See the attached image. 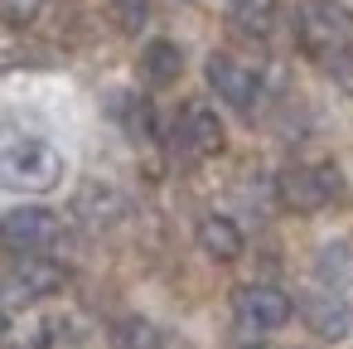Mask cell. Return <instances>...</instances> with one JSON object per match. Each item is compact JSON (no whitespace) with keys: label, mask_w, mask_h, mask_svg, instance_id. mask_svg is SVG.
I'll use <instances>...</instances> for the list:
<instances>
[{"label":"cell","mask_w":353,"mask_h":349,"mask_svg":"<svg viewBox=\"0 0 353 349\" xmlns=\"http://www.w3.org/2000/svg\"><path fill=\"white\" fill-rule=\"evenodd\" d=\"M343 194V180L334 165H290L276 175V199L290 214H314Z\"/></svg>","instance_id":"3"},{"label":"cell","mask_w":353,"mask_h":349,"mask_svg":"<svg viewBox=\"0 0 353 349\" xmlns=\"http://www.w3.org/2000/svg\"><path fill=\"white\" fill-rule=\"evenodd\" d=\"M232 310H237V325L252 330V334H266V330H281L290 315H295V301L281 291V286H266V281H252L232 296Z\"/></svg>","instance_id":"6"},{"label":"cell","mask_w":353,"mask_h":349,"mask_svg":"<svg viewBox=\"0 0 353 349\" xmlns=\"http://www.w3.org/2000/svg\"><path fill=\"white\" fill-rule=\"evenodd\" d=\"M218 6H237V0H218Z\"/></svg>","instance_id":"19"},{"label":"cell","mask_w":353,"mask_h":349,"mask_svg":"<svg viewBox=\"0 0 353 349\" xmlns=\"http://www.w3.org/2000/svg\"><path fill=\"white\" fill-rule=\"evenodd\" d=\"M208 88L228 102V107H237V112H252V102H256V73L242 64V59H232V54H213L208 59Z\"/></svg>","instance_id":"8"},{"label":"cell","mask_w":353,"mask_h":349,"mask_svg":"<svg viewBox=\"0 0 353 349\" xmlns=\"http://www.w3.org/2000/svg\"><path fill=\"white\" fill-rule=\"evenodd\" d=\"M63 185V155L49 136H6L0 141V189L49 194Z\"/></svg>","instance_id":"1"},{"label":"cell","mask_w":353,"mask_h":349,"mask_svg":"<svg viewBox=\"0 0 353 349\" xmlns=\"http://www.w3.org/2000/svg\"><path fill=\"white\" fill-rule=\"evenodd\" d=\"M63 281H68V272H63L59 262H49V257H25L6 281H0V305H6V310L34 305V301H44V296H59Z\"/></svg>","instance_id":"5"},{"label":"cell","mask_w":353,"mask_h":349,"mask_svg":"<svg viewBox=\"0 0 353 349\" xmlns=\"http://www.w3.org/2000/svg\"><path fill=\"white\" fill-rule=\"evenodd\" d=\"M300 310H305V325H310L319 339H343V334L353 330V310H348L343 291H310V296L300 301Z\"/></svg>","instance_id":"9"},{"label":"cell","mask_w":353,"mask_h":349,"mask_svg":"<svg viewBox=\"0 0 353 349\" xmlns=\"http://www.w3.org/2000/svg\"><path fill=\"white\" fill-rule=\"evenodd\" d=\"M223 122H218V112L213 107H203V102H189L184 112H179V122H174V146L184 151V155H194V160H208V155H223Z\"/></svg>","instance_id":"7"},{"label":"cell","mask_w":353,"mask_h":349,"mask_svg":"<svg viewBox=\"0 0 353 349\" xmlns=\"http://www.w3.org/2000/svg\"><path fill=\"white\" fill-rule=\"evenodd\" d=\"M179 73H184V54H179V44H170V39H150V44L141 49V78H145L150 88H170V83H179Z\"/></svg>","instance_id":"11"},{"label":"cell","mask_w":353,"mask_h":349,"mask_svg":"<svg viewBox=\"0 0 353 349\" xmlns=\"http://www.w3.org/2000/svg\"><path fill=\"white\" fill-rule=\"evenodd\" d=\"M199 247L213 257V262H237L242 257V228L228 218V214H208L199 223Z\"/></svg>","instance_id":"12"},{"label":"cell","mask_w":353,"mask_h":349,"mask_svg":"<svg viewBox=\"0 0 353 349\" xmlns=\"http://www.w3.org/2000/svg\"><path fill=\"white\" fill-rule=\"evenodd\" d=\"M300 44L319 59L353 49V10L343 0H305L300 6Z\"/></svg>","instance_id":"2"},{"label":"cell","mask_w":353,"mask_h":349,"mask_svg":"<svg viewBox=\"0 0 353 349\" xmlns=\"http://www.w3.org/2000/svg\"><path fill=\"white\" fill-rule=\"evenodd\" d=\"M112 15H117V25L126 35H136L145 25V15H150V0H112Z\"/></svg>","instance_id":"16"},{"label":"cell","mask_w":353,"mask_h":349,"mask_svg":"<svg viewBox=\"0 0 353 349\" xmlns=\"http://www.w3.org/2000/svg\"><path fill=\"white\" fill-rule=\"evenodd\" d=\"M324 73H329V83H334L339 93H353V49L329 54V59H324Z\"/></svg>","instance_id":"17"},{"label":"cell","mask_w":353,"mask_h":349,"mask_svg":"<svg viewBox=\"0 0 353 349\" xmlns=\"http://www.w3.org/2000/svg\"><path fill=\"white\" fill-rule=\"evenodd\" d=\"M276 20V0H237L232 6V25L242 35H266Z\"/></svg>","instance_id":"14"},{"label":"cell","mask_w":353,"mask_h":349,"mask_svg":"<svg viewBox=\"0 0 353 349\" xmlns=\"http://www.w3.org/2000/svg\"><path fill=\"white\" fill-rule=\"evenodd\" d=\"M112 344H117V349H160V330H155L150 320H141V315H126V320L117 325Z\"/></svg>","instance_id":"15"},{"label":"cell","mask_w":353,"mask_h":349,"mask_svg":"<svg viewBox=\"0 0 353 349\" xmlns=\"http://www.w3.org/2000/svg\"><path fill=\"white\" fill-rule=\"evenodd\" d=\"M73 214H78L83 223H92V228H107V223H117V218L126 214V194H121L117 185H107V180H88V185H78V194H73Z\"/></svg>","instance_id":"10"},{"label":"cell","mask_w":353,"mask_h":349,"mask_svg":"<svg viewBox=\"0 0 353 349\" xmlns=\"http://www.w3.org/2000/svg\"><path fill=\"white\" fill-rule=\"evenodd\" d=\"M54 238H59V214H49L39 204L0 214V247L15 252V257H39Z\"/></svg>","instance_id":"4"},{"label":"cell","mask_w":353,"mask_h":349,"mask_svg":"<svg viewBox=\"0 0 353 349\" xmlns=\"http://www.w3.org/2000/svg\"><path fill=\"white\" fill-rule=\"evenodd\" d=\"M39 6H44V0H0V15H6L10 25H30L39 15Z\"/></svg>","instance_id":"18"},{"label":"cell","mask_w":353,"mask_h":349,"mask_svg":"<svg viewBox=\"0 0 353 349\" xmlns=\"http://www.w3.org/2000/svg\"><path fill=\"white\" fill-rule=\"evenodd\" d=\"M314 276L324 291H348L353 286V243H324L314 257Z\"/></svg>","instance_id":"13"}]
</instances>
